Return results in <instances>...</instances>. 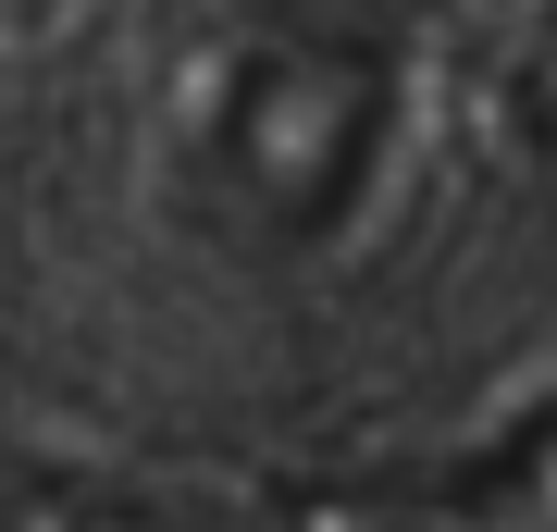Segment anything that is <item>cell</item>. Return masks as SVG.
<instances>
[{
  "mask_svg": "<svg viewBox=\"0 0 557 532\" xmlns=\"http://www.w3.org/2000/svg\"><path fill=\"white\" fill-rule=\"evenodd\" d=\"M397 149V13L372 0H248L174 99V174L211 236L260 260L335 248Z\"/></svg>",
  "mask_w": 557,
  "mask_h": 532,
  "instance_id": "cell-1",
  "label": "cell"
}]
</instances>
